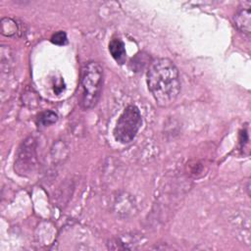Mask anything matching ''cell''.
<instances>
[{
	"label": "cell",
	"instance_id": "cell-1",
	"mask_svg": "<svg viewBox=\"0 0 251 251\" xmlns=\"http://www.w3.org/2000/svg\"><path fill=\"white\" fill-rule=\"evenodd\" d=\"M146 80L149 91L160 107H169L176 100L180 91V78L172 60L154 59L148 67Z\"/></svg>",
	"mask_w": 251,
	"mask_h": 251
},
{
	"label": "cell",
	"instance_id": "cell-2",
	"mask_svg": "<svg viewBox=\"0 0 251 251\" xmlns=\"http://www.w3.org/2000/svg\"><path fill=\"white\" fill-rule=\"evenodd\" d=\"M104 82V71L101 65L95 61L85 63L81 69L80 76V106L83 110H89L98 103Z\"/></svg>",
	"mask_w": 251,
	"mask_h": 251
},
{
	"label": "cell",
	"instance_id": "cell-3",
	"mask_svg": "<svg viewBox=\"0 0 251 251\" xmlns=\"http://www.w3.org/2000/svg\"><path fill=\"white\" fill-rule=\"evenodd\" d=\"M142 125V117L135 105H128L120 115L113 130L114 138L123 144L131 142Z\"/></svg>",
	"mask_w": 251,
	"mask_h": 251
},
{
	"label": "cell",
	"instance_id": "cell-4",
	"mask_svg": "<svg viewBox=\"0 0 251 251\" xmlns=\"http://www.w3.org/2000/svg\"><path fill=\"white\" fill-rule=\"evenodd\" d=\"M32 144V138H28L27 140H25V142L23 144V147L20 148L19 154L17 156V161L15 162V169L17 168V171L19 173H23V175H25V173L27 172L30 173L35 167L36 155L35 149Z\"/></svg>",
	"mask_w": 251,
	"mask_h": 251
},
{
	"label": "cell",
	"instance_id": "cell-5",
	"mask_svg": "<svg viewBox=\"0 0 251 251\" xmlns=\"http://www.w3.org/2000/svg\"><path fill=\"white\" fill-rule=\"evenodd\" d=\"M251 3L243 2V5L239 7L234 15V25L236 28L244 34L249 35L251 32Z\"/></svg>",
	"mask_w": 251,
	"mask_h": 251
},
{
	"label": "cell",
	"instance_id": "cell-6",
	"mask_svg": "<svg viewBox=\"0 0 251 251\" xmlns=\"http://www.w3.org/2000/svg\"><path fill=\"white\" fill-rule=\"evenodd\" d=\"M109 51L117 63L122 65L126 62V51L124 42L120 38H113L109 42Z\"/></svg>",
	"mask_w": 251,
	"mask_h": 251
},
{
	"label": "cell",
	"instance_id": "cell-7",
	"mask_svg": "<svg viewBox=\"0 0 251 251\" xmlns=\"http://www.w3.org/2000/svg\"><path fill=\"white\" fill-rule=\"evenodd\" d=\"M20 30L17 21L11 18H3L1 21V33L5 36H15Z\"/></svg>",
	"mask_w": 251,
	"mask_h": 251
},
{
	"label": "cell",
	"instance_id": "cell-8",
	"mask_svg": "<svg viewBox=\"0 0 251 251\" xmlns=\"http://www.w3.org/2000/svg\"><path fill=\"white\" fill-rule=\"evenodd\" d=\"M58 120V115L51 111L47 110L44 112H41L37 117V125L41 126H48L52 124H55Z\"/></svg>",
	"mask_w": 251,
	"mask_h": 251
},
{
	"label": "cell",
	"instance_id": "cell-9",
	"mask_svg": "<svg viewBox=\"0 0 251 251\" xmlns=\"http://www.w3.org/2000/svg\"><path fill=\"white\" fill-rule=\"evenodd\" d=\"M51 42L53 44H56V45H65L67 44L68 42V37H67V33L63 30H60L56 33H54L52 36H51Z\"/></svg>",
	"mask_w": 251,
	"mask_h": 251
}]
</instances>
